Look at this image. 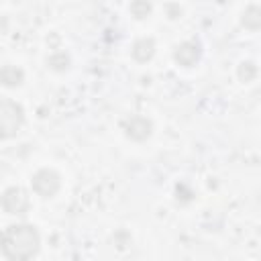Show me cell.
<instances>
[{"instance_id": "7", "label": "cell", "mask_w": 261, "mask_h": 261, "mask_svg": "<svg viewBox=\"0 0 261 261\" xmlns=\"http://www.w3.org/2000/svg\"><path fill=\"white\" fill-rule=\"evenodd\" d=\"M24 80V73L20 67H14V65H2L0 67V84L6 86V88H16L20 86Z\"/></svg>"}, {"instance_id": "1", "label": "cell", "mask_w": 261, "mask_h": 261, "mask_svg": "<svg viewBox=\"0 0 261 261\" xmlns=\"http://www.w3.org/2000/svg\"><path fill=\"white\" fill-rule=\"evenodd\" d=\"M41 247V237L31 224H10L0 232V253L8 261H31Z\"/></svg>"}, {"instance_id": "2", "label": "cell", "mask_w": 261, "mask_h": 261, "mask_svg": "<svg viewBox=\"0 0 261 261\" xmlns=\"http://www.w3.org/2000/svg\"><path fill=\"white\" fill-rule=\"evenodd\" d=\"M24 124V110L14 100H0V141L12 139Z\"/></svg>"}, {"instance_id": "5", "label": "cell", "mask_w": 261, "mask_h": 261, "mask_svg": "<svg viewBox=\"0 0 261 261\" xmlns=\"http://www.w3.org/2000/svg\"><path fill=\"white\" fill-rule=\"evenodd\" d=\"M173 57L179 65L184 67H192L198 59H200V45L196 41H184L181 45L175 47L173 51Z\"/></svg>"}, {"instance_id": "9", "label": "cell", "mask_w": 261, "mask_h": 261, "mask_svg": "<svg viewBox=\"0 0 261 261\" xmlns=\"http://www.w3.org/2000/svg\"><path fill=\"white\" fill-rule=\"evenodd\" d=\"M261 8H259V4H251L247 10H245V14H243V24L247 27V29H259V24H261Z\"/></svg>"}, {"instance_id": "4", "label": "cell", "mask_w": 261, "mask_h": 261, "mask_svg": "<svg viewBox=\"0 0 261 261\" xmlns=\"http://www.w3.org/2000/svg\"><path fill=\"white\" fill-rule=\"evenodd\" d=\"M31 184H33V190H35L41 198H53V196L59 192V188H61V177H59L57 171L45 167V169H39V171L33 175Z\"/></svg>"}, {"instance_id": "3", "label": "cell", "mask_w": 261, "mask_h": 261, "mask_svg": "<svg viewBox=\"0 0 261 261\" xmlns=\"http://www.w3.org/2000/svg\"><path fill=\"white\" fill-rule=\"evenodd\" d=\"M31 202H29V196L22 188H6L0 196V208L6 212V214H16V216H24L27 210H29Z\"/></svg>"}, {"instance_id": "6", "label": "cell", "mask_w": 261, "mask_h": 261, "mask_svg": "<svg viewBox=\"0 0 261 261\" xmlns=\"http://www.w3.org/2000/svg\"><path fill=\"white\" fill-rule=\"evenodd\" d=\"M124 130H126V137L135 139V141H145L149 135H151V120H147L145 116H130L126 122H124Z\"/></svg>"}, {"instance_id": "8", "label": "cell", "mask_w": 261, "mask_h": 261, "mask_svg": "<svg viewBox=\"0 0 261 261\" xmlns=\"http://www.w3.org/2000/svg\"><path fill=\"white\" fill-rule=\"evenodd\" d=\"M155 53V41L153 39H139L133 45V57L137 61H149Z\"/></svg>"}]
</instances>
